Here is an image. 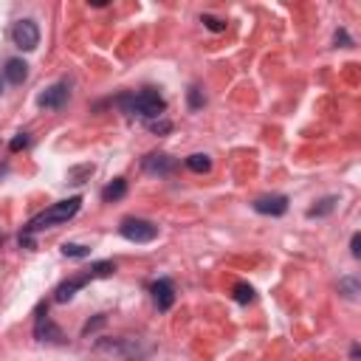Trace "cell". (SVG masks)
Returning a JSON list of instances; mask_svg holds the SVG:
<instances>
[{
    "mask_svg": "<svg viewBox=\"0 0 361 361\" xmlns=\"http://www.w3.org/2000/svg\"><path fill=\"white\" fill-rule=\"evenodd\" d=\"M113 271H116L113 262H93L90 271H88V277H90V279H96V277H110Z\"/></svg>",
    "mask_w": 361,
    "mask_h": 361,
    "instance_id": "e0dca14e",
    "label": "cell"
},
{
    "mask_svg": "<svg viewBox=\"0 0 361 361\" xmlns=\"http://www.w3.org/2000/svg\"><path fill=\"white\" fill-rule=\"evenodd\" d=\"M62 254L65 257H90V249L88 246H79V243H62Z\"/></svg>",
    "mask_w": 361,
    "mask_h": 361,
    "instance_id": "ac0fdd59",
    "label": "cell"
},
{
    "mask_svg": "<svg viewBox=\"0 0 361 361\" xmlns=\"http://www.w3.org/2000/svg\"><path fill=\"white\" fill-rule=\"evenodd\" d=\"M201 105H203V90H201L198 85H192V88H189V108L198 110Z\"/></svg>",
    "mask_w": 361,
    "mask_h": 361,
    "instance_id": "d6986e66",
    "label": "cell"
},
{
    "mask_svg": "<svg viewBox=\"0 0 361 361\" xmlns=\"http://www.w3.org/2000/svg\"><path fill=\"white\" fill-rule=\"evenodd\" d=\"M144 170H147L150 175H166V173L175 170V161H173L170 155L155 153V155H147V158H144Z\"/></svg>",
    "mask_w": 361,
    "mask_h": 361,
    "instance_id": "30bf717a",
    "label": "cell"
},
{
    "mask_svg": "<svg viewBox=\"0 0 361 361\" xmlns=\"http://www.w3.org/2000/svg\"><path fill=\"white\" fill-rule=\"evenodd\" d=\"M201 23H203V26H206L209 32H223V29H226V23H223V20H218V17H212V14H203V17H201Z\"/></svg>",
    "mask_w": 361,
    "mask_h": 361,
    "instance_id": "ffe728a7",
    "label": "cell"
},
{
    "mask_svg": "<svg viewBox=\"0 0 361 361\" xmlns=\"http://www.w3.org/2000/svg\"><path fill=\"white\" fill-rule=\"evenodd\" d=\"M254 212L260 214H271V218H279V214L288 212V198L285 195H266L254 201Z\"/></svg>",
    "mask_w": 361,
    "mask_h": 361,
    "instance_id": "8992f818",
    "label": "cell"
},
{
    "mask_svg": "<svg viewBox=\"0 0 361 361\" xmlns=\"http://www.w3.org/2000/svg\"><path fill=\"white\" fill-rule=\"evenodd\" d=\"M23 147H29V133H20V136L12 141V153H17V150H23Z\"/></svg>",
    "mask_w": 361,
    "mask_h": 361,
    "instance_id": "44dd1931",
    "label": "cell"
},
{
    "mask_svg": "<svg viewBox=\"0 0 361 361\" xmlns=\"http://www.w3.org/2000/svg\"><path fill=\"white\" fill-rule=\"evenodd\" d=\"M150 130H153V133H170L173 125H170V122H150Z\"/></svg>",
    "mask_w": 361,
    "mask_h": 361,
    "instance_id": "603a6c76",
    "label": "cell"
},
{
    "mask_svg": "<svg viewBox=\"0 0 361 361\" xmlns=\"http://www.w3.org/2000/svg\"><path fill=\"white\" fill-rule=\"evenodd\" d=\"M34 336L40 342H62V330L48 319V316H37V325H34Z\"/></svg>",
    "mask_w": 361,
    "mask_h": 361,
    "instance_id": "ba28073f",
    "label": "cell"
},
{
    "mask_svg": "<svg viewBox=\"0 0 361 361\" xmlns=\"http://www.w3.org/2000/svg\"><path fill=\"white\" fill-rule=\"evenodd\" d=\"M153 299H155V305H158V310H170L173 308V302H175V291H173V282L170 279H158V282H153Z\"/></svg>",
    "mask_w": 361,
    "mask_h": 361,
    "instance_id": "52a82bcc",
    "label": "cell"
},
{
    "mask_svg": "<svg viewBox=\"0 0 361 361\" xmlns=\"http://www.w3.org/2000/svg\"><path fill=\"white\" fill-rule=\"evenodd\" d=\"M336 203H339V198H322L314 209H308V218H325V214H330L333 209H336Z\"/></svg>",
    "mask_w": 361,
    "mask_h": 361,
    "instance_id": "4fadbf2b",
    "label": "cell"
},
{
    "mask_svg": "<svg viewBox=\"0 0 361 361\" xmlns=\"http://www.w3.org/2000/svg\"><path fill=\"white\" fill-rule=\"evenodd\" d=\"M3 74H6V79L12 85H23V82H26V77H29V65L23 62V60H9Z\"/></svg>",
    "mask_w": 361,
    "mask_h": 361,
    "instance_id": "8fae6325",
    "label": "cell"
},
{
    "mask_svg": "<svg viewBox=\"0 0 361 361\" xmlns=\"http://www.w3.org/2000/svg\"><path fill=\"white\" fill-rule=\"evenodd\" d=\"M125 195H127V181H125V178H116L113 184H108V186L102 189V201H105V203L119 201V198H125Z\"/></svg>",
    "mask_w": 361,
    "mask_h": 361,
    "instance_id": "7c38bea8",
    "label": "cell"
},
{
    "mask_svg": "<svg viewBox=\"0 0 361 361\" xmlns=\"http://www.w3.org/2000/svg\"><path fill=\"white\" fill-rule=\"evenodd\" d=\"M90 282V277H88V271L82 274V277H71V279H65L60 288H57V302H71V299H74V294L79 291V288H85Z\"/></svg>",
    "mask_w": 361,
    "mask_h": 361,
    "instance_id": "9c48e42d",
    "label": "cell"
},
{
    "mask_svg": "<svg viewBox=\"0 0 361 361\" xmlns=\"http://www.w3.org/2000/svg\"><path fill=\"white\" fill-rule=\"evenodd\" d=\"M0 93H3V79H0Z\"/></svg>",
    "mask_w": 361,
    "mask_h": 361,
    "instance_id": "cb8c5ba5",
    "label": "cell"
},
{
    "mask_svg": "<svg viewBox=\"0 0 361 361\" xmlns=\"http://www.w3.org/2000/svg\"><path fill=\"white\" fill-rule=\"evenodd\" d=\"M79 206H82V198L79 195H74V198H68V201H60V203H54V206H48L45 212H40L37 218H32L29 221V226L23 229V234H20V246H34V234L37 232H42V229H51V226H60V223H68L74 214L79 212Z\"/></svg>",
    "mask_w": 361,
    "mask_h": 361,
    "instance_id": "6da1fadb",
    "label": "cell"
},
{
    "mask_svg": "<svg viewBox=\"0 0 361 361\" xmlns=\"http://www.w3.org/2000/svg\"><path fill=\"white\" fill-rule=\"evenodd\" d=\"M119 105L125 108V113L141 116V119H147V122H158V119L164 116V110H166V102L161 99L158 90H153V88H144L138 93L122 96V99H119Z\"/></svg>",
    "mask_w": 361,
    "mask_h": 361,
    "instance_id": "7a4b0ae2",
    "label": "cell"
},
{
    "mask_svg": "<svg viewBox=\"0 0 361 361\" xmlns=\"http://www.w3.org/2000/svg\"><path fill=\"white\" fill-rule=\"evenodd\" d=\"M12 40L17 48H23V51H34V48L40 45V29L34 20H20L14 23L12 29Z\"/></svg>",
    "mask_w": 361,
    "mask_h": 361,
    "instance_id": "277c9868",
    "label": "cell"
},
{
    "mask_svg": "<svg viewBox=\"0 0 361 361\" xmlns=\"http://www.w3.org/2000/svg\"><path fill=\"white\" fill-rule=\"evenodd\" d=\"M68 102V85L65 82H57L51 88H45L40 96H37V105L45 108V110H57Z\"/></svg>",
    "mask_w": 361,
    "mask_h": 361,
    "instance_id": "5b68a950",
    "label": "cell"
},
{
    "mask_svg": "<svg viewBox=\"0 0 361 361\" xmlns=\"http://www.w3.org/2000/svg\"><path fill=\"white\" fill-rule=\"evenodd\" d=\"M119 234L125 240H130V243H153L158 237V226L150 221H141V218H130L119 226Z\"/></svg>",
    "mask_w": 361,
    "mask_h": 361,
    "instance_id": "3957f363",
    "label": "cell"
},
{
    "mask_svg": "<svg viewBox=\"0 0 361 361\" xmlns=\"http://www.w3.org/2000/svg\"><path fill=\"white\" fill-rule=\"evenodd\" d=\"M339 291H342L347 299H358V294H361V291H358V279H356V277H345V279L339 282Z\"/></svg>",
    "mask_w": 361,
    "mask_h": 361,
    "instance_id": "2e32d148",
    "label": "cell"
},
{
    "mask_svg": "<svg viewBox=\"0 0 361 361\" xmlns=\"http://www.w3.org/2000/svg\"><path fill=\"white\" fill-rule=\"evenodd\" d=\"M186 166H189L192 173H209L212 170V158L203 155V153H195V155L186 158Z\"/></svg>",
    "mask_w": 361,
    "mask_h": 361,
    "instance_id": "5bb4252c",
    "label": "cell"
},
{
    "mask_svg": "<svg viewBox=\"0 0 361 361\" xmlns=\"http://www.w3.org/2000/svg\"><path fill=\"white\" fill-rule=\"evenodd\" d=\"M232 294H234V299H237L240 305H249V302L254 299V288H251L249 282H237V285L232 288Z\"/></svg>",
    "mask_w": 361,
    "mask_h": 361,
    "instance_id": "9a60e30c",
    "label": "cell"
},
{
    "mask_svg": "<svg viewBox=\"0 0 361 361\" xmlns=\"http://www.w3.org/2000/svg\"><path fill=\"white\" fill-rule=\"evenodd\" d=\"M350 254H353L356 260L361 257V234H358V232H356V234H353V240H350Z\"/></svg>",
    "mask_w": 361,
    "mask_h": 361,
    "instance_id": "7402d4cb",
    "label": "cell"
}]
</instances>
